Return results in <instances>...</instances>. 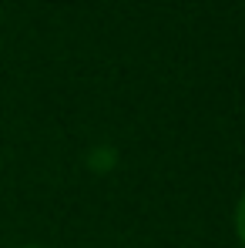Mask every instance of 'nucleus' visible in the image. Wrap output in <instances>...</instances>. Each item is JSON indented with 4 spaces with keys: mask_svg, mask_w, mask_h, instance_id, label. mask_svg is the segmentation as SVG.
Segmentation results:
<instances>
[{
    "mask_svg": "<svg viewBox=\"0 0 245 248\" xmlns=\"http://www.w3.org/2000/svg\"><path fill=\"white\" fill-rule=\"evenodd\" d=\"M232 225H235V238H239V245L245 248V191H242V198L235 202V215H232Z\"/></svg>",
    "mask_w": 245,
    "mask_h": 248,
    "instance_id": "1",
    "label": "nucleus"
},
{
    "mask_svg": "<svg viewBox=\"0 0 245 248\" xmlns=\"http://www.w3.org/2000/svg\"><path fill=\"white\" fill-rule=\"evenodd\" d=\"M17 248H47V245H17Z\"/></svg>",
    "mask_w": 245,
    "mask_h": 248,
    "instance_id": "2",
    "label": "nucleus"
}]
</instances>
